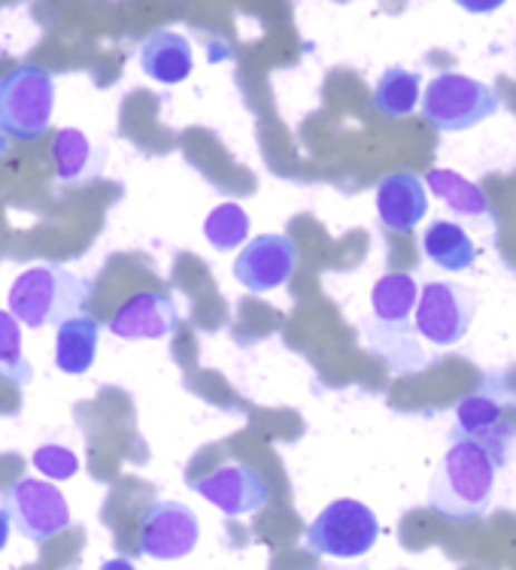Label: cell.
Listing matches in <instances>:
<instances>
[{
	"instance_id": "cell-1",
	"label": "cell",
	"mask_w": 516,
	"mask_h": 570,
	"mask_svg": "<svg viewBox=\"0 0 516 570\" xmlns=\"http://www.w3.org/2000/svg\"><path fill=\"white\" fill-rule=\"evenodd\" d=\"M502 461L484 443L450 431V446L431 476L426 501L438 515L452 522H471L486 515L495 494Z\"/></svg>"
},
{
	"instance_id": "cell-2",
	"label": "cell",
	"mask_w": 516,
	"mask_h": 570,
	"mask_svg": "<svg viewBox=\"0 0 516 570\" xmlns=\"http://www.w3.org/2000/svg\"><path fill=\"white\" fill-rule=\"evenodd\" d=\"M91 279L77 276L65 264H33L16 276L7 297V309L25 328H49L67 318L86 316Z\"/></svg>"
},
{
	"instance_id": "cell-3",
	"label": "cell",
	"mask_w": 516,
	"mask_h": 570,
	"mask_svg": "<svg viewBox=\"0 0 516 570\" xmlns=\"http://www.w3.org/2000/svg\"><path fill=\"white\" fill-rule=\"evenodd\" d=\"M419 107H422V119L429 121L431 128L459 134L495 116L502 100L495 95V88L480 79L465 77V73H438L422 88Z\"/></svg>"
},
{
	"instance_id": "cell-4",
	"label": "cell",
	"mask_w": 516,
	"mask_h": 570,
	"mask_svg": "<svg viewBox=\"0 0 516 570\" xmlns=\"http://www.w3.org/2000/svg\"><path fill=\"white\" fill-rule=\"evenodd\" d=\"M56 110V79L43 67L19 65L0 79V131L12 140L43 137Z\"/></svg>"
},
{
	"instance_id": "cell-5",
	"label": "cell",
	"mask_w": 516,
	"mask_h": 570,
	"mask_svg": "<svg viewBox=\"0 0 516 570\" xmlns=\"http://www.w3.org/2000/svg\"><path fill=\"white\" fill-rule=\"evenodd\" d=\"M380 540V519L356 498H338L304 531V547L322 559H362Z\"/></svg>"
},
{
	"instance_id": "cell-6",
	"label": "cell",
	"mask_w": 516,
	"mask_h": 570,
	"mask_svg": "<svg viewBox=\"0 0 516 570\" xmlns=\"http://www.w3.org/2000/svg\"><path fill=\"white\" fill-rule=\"evenodd\" d=\"M0 507L10 513L12 528L31 543H46L70 528V507L56 483L19 476L0 492Z\"/></svg>"
},
{
	"instance_id": "cell-7",
	"label": "cell",
	"mask_w": 516,
	"mask_h": 570,
	"mask_svg": "<svg viewBox=\"0 0 516 570\" xmlns=\"http://www.w3.org/2000/svg\"><path fill=\"white\" fill-rule=\"evenodd\" d=\"M477 316V297L471 288L456 283H429L419 288L413 325L422 341L438 350H450L465 341Z\"/></svg>"
},
{
	"instance_id": "cell-8",
	"label": "cell",
	"mask_w": 516,
	"mask_h": 570,
	"mask_svg": "<svg viewBox=\"0 0 516 570\" xmlns=\"http://www.w3.org/2000/svg\"><path fill=\"white\" fill-rule=\"evenodd\" d=\"M201 522L192 507L179 501H155L140 513V556L155 561L186 559L198 547Z\"/></svg>"
},
{
	"instance_id": "cell-9",
	"label": "cell",
	"mask_w": 516,
	"mask_h": 570,
	"mask_svg": "<svg viewBox=\"0 0 516 570\" xmlns=\"http://www.w3.org/2000/svg\"><path fill=\"white\" fill-rule=\"evenodd\" d=\"M298 267V246L286 234H262L241 246V253L231 264L234 279L253 292V295H267L274 288H283L289 276Z\"/></svg>"
},
{
	"instance_id": "cell-10",
	"label": "cell",
	"mask_w": 516,
	"mask_h": 570,
	"mask_svg": "<svg viewBox=\"0 0 516 570\" xmlns=\"http://www.w3.org/2000/svg\"><path fill=\"white\" fill-rule=\"evenodd\" d=\"M192 489L228 519L259 513L271 498L264 476L250 464H222L204 480H195Z\"/></svg>"
},
{
	"instance_id": "cell-11",
	"label": "cell",
	"mask_w": 516,
	"mask_h": 570,
	"mask_svg": "<svg viewBox=\"0 0 516 570\" xmlns=\"http://www.w3.org/2000/svg\"><path fill=\"white\" fill-rule=\"evenodd\" d=\"M452 431L461 434V438L484 443L486 450L505 464L510 443L516 438V422H507L505 406H502L498 395H495L493 389H484V392L465 395L456 404V425H452Z\"/></svg>"
},
{
	"instance_id": "cell-12",
	"label": "cell",
	"mask_w": 516,
	"mask_h": 570,
	"mask_svg": "<svg viewBox=\"0 0 516 570\" xmlns=\"http://www.w3.org/2000/svg\"><path fill=\"white\" fill-rule=\"evenodd\" d=\"M179 325V304L165 292L128 297L110 318V334L119 341H165Z\"/></svg>"
},
{
	"instance_id": "cell-13",
	"label": "cell",
	"mask_w": 516,
	"mask_h": 570,
	"mask_svg": "<svg viewBox=\"0 0 516 570\" xmlns=\"http://www.w3.org/2000/svg\"><path fill=\"white\" fill-rule=\"evenodd\" d=\"M426 216H429V188L422 176L398 170V174H386L377 183V219L386 230L410 234Z\"/></svg>"
},
{
	"instance_id": "cell-14",
	"label": "cell",
	"mask_w": 516,
	"mask_h": 570,
	"mask_svg": "<svg viewBox=\"0 0 516 570\" xmlns=\"http://www.w3.org/2000/svg\"><path fill=\"white\" fill-rule=\"evenodd\" d=\"M140 70L158 86H179L195 70V49L179 31H153L137 52Z\"/></svg>"
},
{
	"instance_id": "cell-15",
	"label": "cell",
	"mask_w": 516,
	"mask_h": 570,
	"mask_svg": "<svg viewBox=\"0 0 516 570\" xmlns=\"http://www.w3.org/2000/svg\"><path fill=\"white\" fill-rule=\"evenodd\" d=\"M52 158H56V176L61 186H82L104 176L107 153L98 149L79 128H61L52 142Z\"/></svg>"
},
{
	"instance_id": "cell-16",
	"label": "cell",
	"mask_w": 516,
	"mask_h": 570,
	"mask_svg": "<svg viewBox=\"0 0 516 570\" xmlns=\"http://www.w3.org/2000/svg\"><path fill=\"white\" fill-rule=\"evenodd\" d=\"M419 246H422V255L447 274L468 271L477 258V246L468 237V230L461 228L459 222L450 219L429 222V228L419 237Z\"/></svg>"
},
{
	"instance_id": "cell-17",
	"label": "cell",
	"mask_w": 516,
	"mask_h": 570,
	"mask_svg": "<svg viewBox=\"0 0 516 570\" xmlns=\"http://www.w3.org/2000/svg\"><path fill=\"white\" fill-rule=\"evenodd\" d=\"M100 328L95 318L74 316L58 325L56 334V367L67 376H82L95 367L98 358Z\"/></svg>"
},
{
	"instance_id": "cell-18",
	"label": "cell",
	"mask_w": 516,
	"mask_h": 570,
	"mask_svg": "<svg viewBox=\"0 0 516 570\" xmlns=\"http://www.w3.org/2000/svg\"><path fill=\"white\" fill-rule=\"evenodd\" d=\"M431 195L444 204L447 209H452L456 216H465V219H493V204L486 198L484 188H477L471 179H465L456 170H444V167H435L429 170V176L422 179Z\"/></svg>"
},
{
	"instance_id": "cell-19",
	"label": "cell",
	"mask_w": 516,
	"mask_h": 570,
	"mask_svg": "<svg viewBox=\"0 0 516 570\" xmlns=\"http://www.w3.org/2000/svg\"><path fill=\"white\" fill-rule=\"evenodd\" d=\"M364 331H368V346L396 373H410L426 367V352L419 350V343L413 341V331H410L407 322H401V325L371 322Z\"/></svg>"
},
{
	"instance_id": "cell-20",
	"label": "cell",
	"mask_w": 516,
	"mask_h": 570,
	"mask_svg": "<svg viewBox=\"0 0 516 570\" xmlns=\"http://www.w3.org/2000/svg\"><path fill=\"white\" fill-rule=\"evenodd\" d=\"M422 98V77L407 67H389L373 82V107L386 119H405L419 107Z\"/></svg>"
},
{
	"instance_id": "cell-21",
	"label": "cell",
	"mask_w": 516,
	"mask_h": 570,
	"mask_svg": "<svg viewBox=\"0 0 516 570\" xmlns=\"http://www.w3.org/2000/svg\"><path fill=\"white\" fill-rule=\"evenodd\" d=\"M419 285L410 274H386L380 276L371 288V309L373 322L383 325H401L410 322L413 309H417Z\"/></svg>"
},
{
	"instance_id": "cell-22",
	"label": "cell",
	"mask_w": 516,
	"mask_h": 570,
	"mask_svg": "<svg viewBox=\"0 0 516 570\" xmlns=\"http://www.w3.org/2000/svg\"><path fill=\"white\" fill-rule=\"evenodd\" d=\"M0 376L12 385H31L33 380V367L22 350V325L10 309H0Z\"/></svg>"
},
{
	"instance_id": "cell-23",
	"label": "cell",
	"mask_w": 516,
	"mask_h": 570,
	"mask_svg": "<svg viewBox=\"0 0 516 570\" xmlns=\"http://www.w3.org/2000/svg\"><path fill=\"white\" fill-rule=\"evenodd\" d=\"M204 237L220 253L241 249L250 237V216L243 213L241 204H220L204 222Z\"/></svg>"
},
{
	"instance_id": "cell-24",
	"label": "cell",
	"mask_w": 516,
	"mask_h": 570,
	"mask_svg": "<svg viewBox=\"0 0 516 570\" xmlns=\"http://www.w3.org/2000/svg\"><path fill=\"white\" fill-rule=\"evenodd\" d=\"M31 461L49 483H65V480H74L79 473L77 452L67 450L61 443H46V446L33 452Z\"/></svg>"
},
{
	"instance_id": "cell-25",
	"label": "cell",
	"mask_w": 516,
	"mask_h": 570,
	"mask_svg": "<svg viewBox=\"0 0 516 570\" xmlns=\"http://www.w3.org/2000/svg\"><path fill=\"white\" fill-rule=\"evenodd\" d=\"M452 3L465 12H471V16H489V12L502 10L507 0H452Z\"/></svg>"
},
{
	"instance_id": "cell-26",
	"label": "cell",
	"mask_w": 516,
	"mask_h": 570,
	"mask_svg": "<svg viewBox=\"0 0 516 570\" xmlns=\"http://www.w3.org/2000/svg\"><path fill=\"white\" fill-rule=\"evenodd\" d=\"M10 538H12V522H10V513L0 507V552L10 547Z\"/></svg>"
},
{
	"instance_id": "cell-27",
	"label": "cell",
	"mask_w": 516,
	"mask_h": 570,
	"mask_svg": "<svg viewBox=\"0 0 516 570\" xmlns=\"http://www.w3.org/2000/svg\"><path fill=\"white\" fill-rule=\"evenodd\" d=\"M100 570H137L132 559H110L100 564Z\"/></svg>"
},
{
	"instance_id": "cell-28",
	"label": "cell",
	"mask_w": 516,
	"mask_h": 570,
	"mask_svg": "<svg viewBox=\"0 0 516 570\" xmlns=\"http://www.w3.org/2000/svg\"><path fill=\"white\" fill-rule=\"evenodd\" d=\"M10 149V140H7V134L0 131V153H7Z\"/></svg>"
}]
</instances>
